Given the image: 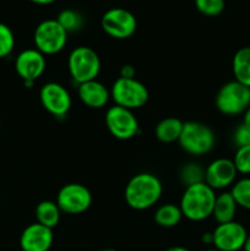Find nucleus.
<instances>
[{
  "label": "nucleus",
  "mask_w": 250,
  "mask_h": 251,
  "mask_svg": "<svg viewBox=\"0 0 250 251\" xmlns=\"http://www.w3.org/2000/svg\"><path fill=\"white\" fill-rule=\"evenodd\" d=\"M47 61L43 54L37 49H26L17 55L15 60V69L20 77L34 82L46 71Z\"/></svg>",
  "instance_id": "4468645a"
},
{
  "label": "nucleus",
  "mask_w": 250,
  "mask_h": 251,
  "mask_svg": "<svg viewBox=\"0 0 250 251\" xmlns=\"http://www.w3.org/2000/svg\"><path fill=\"white\" fill-rule=\"evenodd\" d=\"M39 98L44 109L54 117H64L71 108L70 93L60 83H46L39 91Z\"/></svg>",
  "instance_id": "f8f14e48"
},
{
  "label": "nucleus",
  "mask_w": 250,
  "mask_h": 251,
  "mask_svg": "<svg viewBox=\"0 0 250 251\" xmlns=\"http://www.w3.org/2000/svg\"><path fill=\"white\" fill-rule=\"evenodd\" d=\"M102 251H117V250H114V249H103Z\"/></svg>",
  "instance_id": "f704fd0d"
},
{
  "label": "nucleus",
  "mask_w": 250,
  "mask_h": 251,
  "mask_svg": "<svg viewBox=\"0 0 250 251\" xmlns=\"http://www.w3.org/2000/svg\"><path fill=\"white\" fill-rule=\"evenodd\" d=\"M215 249L220 251H239L244 248L248 239V232L239 222L222 223L212 232Z\"/></svg>",
  "instance_id": "9b49d317"
},
{
  "label": "nucleus",
  "mask_w": 250,
  "mask_h": 251,
  "mask_svg": "<svg viewBox=\"0 0 250 251\" xmlns=\"http://www.w3.org/2000/svg\"><path fill=\"white\" fill-rule=\"evenodd\" d=\"M243 125H245V126L248 127V129H250V107L248 108L247 110H245L244 113H243Z\"/></svg>",
  "instance_id": "c756f323"
},
{
  "label": "nucleus",
  "mask_w": 250,
  "mask_h": 251,
  "mask_svg": "<svg viewBox=\"0 0 250 251\" xmlns=\"http://www.w3.org/2000/svg\"><path fill=\"white\" fill-rule=\"evenodd\" d=\"M37 50L43 55H54L63 50L68 42V32L53 19L44 20L37 26L33 36Z\"/></svg>",
  "instance_id": "0eeeda50"
},
{
  "label": "nucleus",
  "mask_w": 250,
  "mask_h": 251,
  "mask_svg": "<svg viewBox=\"0 0 250 251\" xmlns=\"http://www.w3.org/2000/svg\"><path fill=\"white\" fill-rule=\"evenodd\" d=\"M100 26L108 36L117 39H126L136 31L137 21L129 10L114 7L103 14Z\"/></svg>",
  "instance_id": "1a4fd4ad"
},
{
  "label": "nucleus",
  "mask_w": 250,
  "mask_h": 251,
  "mask_svg": "<svg viewBox=\"0 0 250 251\" xmlns=\"http://www.w3.org/2000/svg\"><path fill=\"white\" fill-rule=\"evenodd\" d=\"M232 69L235 81L250 88V47L240 48L234 54Z\"/></svg>",
  "instance_id": "6ab92c4d"
},
{
  "label": "nucleus",
  "mask_w": 250,
  "mask_h": 251,
  "mask_svg": "<svg viewBox=\"0 0 250 251\" xmlns=\"http://www.w3.org/2000/svg\"><path fill=\"white\" fill-rule=\"evenodd\" d=\"M183 218L180 207L173 203H166L158 207L154 212V222L163 228H173L179 225Z\"/></svg>",
  "instance_id": "412c9836"
},
{
  "label": "nucleus",
  "mask_w": 250,
  "mask_h": 251,
  "mask_svg": "<svg viewBox=\"0 0 250 251\" xmlns=\"http://www.w3.org/2000/svg\"><path fill=\"white\" fill-rule=\"evenodd\" d=\"M166 251H190V250L186 249V248L184 247H173V248H169V249H167Z\"/></svg>",
  "instance_id": "473e14b6"
},
{
  "label": "nucleus",
  "mask_w": 250,
  "mask_h": 251,
  "mask_svg": "<svg viewBox=\"0 0 250 251\" xmlns=\"http://www.w3.org/2000/svg\"><path fill=\"white\" fill-rule=\"evenodd\" d=\"M215 103L222 114H243L250 107V88L235 80L230 81L220 88Z\"/></svg>",
  "instance_id": "423d86ee"
},
{
  "label": "nucleus",
  "mask_w": 250,
  "mask_h": 251,
  "mask_svg": "<svg viewBox=\"0 0 250 251\" xmlns=\"http://www.w3.org/2000/svg\"><path fill=\"white\" fill-rule=\"evenodd\" d=\"M61 211L56 202L53 201H42L36 207L37 223L53 229L59 225Z\"/></svg>",
  "instance_id": "aec40b11"
},
{
  "label": "nucleus",
  "mask_w": 250,
  "mask_h": 251,
  "mask_svg": "<svg viewBox=\"0 0 250 251\" xmlns=\"http://www.w3.org/2000/svg\"><path fill=\"white\" fill-rule=\"evenodd\" d=\"M201 240H202V243H205V244H207V245L213 244V234L210 232L203 233L202 237H201Z\"/></svg>",
  "instance_id": "7c9ffc66"
},
{
  "label": "nucleus",
  "mask_w": 250,
  "mask_h": 251,
  "mask_svg": "<svg viewBox=\"0 0 250 251\" xmlns=\"http://www.w3.org/2000/svg\"><path fill=\"white\" fill-rule=\"evenodd\" d=\"M68 69L73 80L80 85L96 80L100 71V59L90 47H76L69 54Z\"/></svg>",
  "instance_id": "20e7f679"
},
{
  "label": "nucleus",
  "mask_w": 250,
  "mask_h": 251,
  "mask_svg": "<svg viewBox=\"0 0 250 251\" xmlns=\"http://www.w3.org/2000/svg\"><path fill=\"white\" fill-rule=\"evenodd\" d=\"M53 229L39 223L26 227L20 237L22 251H48L53 244Z\"/></svg>",
  "instance_id": "2eb2a0df"
},
{
  "label": "nucleus",
  "mask_w": 250,
  "mask_h": 251,
  "mask_svg": "<svg viewBox=\"0 0 250 251\" xmlns=\"http://www.w3.org/2000/svg\"><path fill=\"white\" fill-rule=\"evenodd\" d=\"M237 172L240 174H250V146L239 147L233 158Z\"/></svg>",
  "instance_id": "bb28decb"
},
{
  "label": "nucleus",
  "mask_w": 250,
  "mask_h": 251,
  "mask_svg": "<svg viewBox=\"0 0 250 251\" xmlns=\"http://www.w3.org/2000/svg\"><path fill=\"white\" fill-rule=\"evenodd\" d=\"M56 21L60 24V26L65 29L68 33L70 32H76L81 29L83 25V19L80 12L71 9H65L58 15Z\"/></svg>",
  "instance_id": "b1692460"
},
{
  "label": "nucleus",
  "mask_w": 250,
  "mask_h": 251,
  "mask_svg": "<svg viewBox=\"0 0 250 251\" xmlns=\"http://www.w3.org/2000/svg\"><path fill=\"white\" fill-rule=\"evenodd\" d=\"M233 141L237 145L238 149L239 147L250 146V129H248L245 125L240 124L235 129L234 134H233Z\"/></svg>",
  "instance_id": "cd10ccee"
},
{
  "label": "nucleus",
  "mask_w": 250,
  "mask_h": 251,
  "mask_svg": "<svg viewBox=\"0 0 250 251\" xmlns=\"http://www.w3.org/2000/svg\"><path fill=\"white\" fill-rule=\"evenodd\" d=\"M77 93L81 102L86 107L93 108V109L103 108L110 98V91H108L107 87L97 80L80 83Z\"/></svg>",
  "instance_id": "dca6fc26"
},
{
  "label": "nucleus",
  "mask_w": 250,
  "mask_h": 251,
  "mask_svg": "<svg viewBox=\"0 0 250 251\" xmlns=\"http://www.w3.org/2000/svg\"><path fill=\"white\" fill-rule=\"evenodd\" d=\"M120 77L135 78V69L132 65H124L120 69Z\"/></svg>",
  "instance_id": "c85d7f7f"
},
{
  "label": "nucleus",
  "mask_w": 250,
  "mask_h": 251,
  "mask_svg": "<svg viewBox=\"0 0 250 251\" xmlns=\"http://www.w3.org/2000/svg\"><path fill=\"white\" fill-rule=\"evenodd\" d=\"M29 1L38 5H49V4H53V2L56 1V0H29Z\"/></svg>",
  "instance_id": "2f4dec72"
},
{
  "label": "nucleus",
  "mask_w": 250,
  "mask_h": 251,
  "mask_svg": "<svg viewBox=\"0 0 250 251\" xmlns=\"http://www.w3.org/2000/svg\"><path fill=\"white\" fill-rule=\"evenodd\" d=\"M183 125L184 123L178 118H166L157 124L154 135L158 141L163 144H172L179 140Z\"/></svg>",
  "instance_id": "a211bd4d"
},
{
  "label": "nucleus",
  "mask_w": 250,
  "mask_h": 251,
  "mask_svg": "<svg viewBox=\"0 0 250 251\" xmlns=\"http://www.w3.org/2000/svg\"><path fill=\"white\" fill-rule=\"evenodd\" d=\"M205 251H220V250H217V249H208V250H205Z\"/></svg>",
  "instance_id": "c9c22d12"
},
{
  "label": "nucleus",
  "mask_w": 250,
  "mask_h": 251,
  "mask_svg": "<svg viewBox=\"0 0 250 251\" xmlns=\"http://www.w3.org/2000/svg\"><path fill=\"white\" fill-rule=\"evenodd\" d=\"M230 194L239 207L250 211V178H243L235 181Z\"/></svg>",
  "instance_id": "4be33fe9"
},
{
  "label": "nucleus",
  "mask_w": 250,
  "mask_h": 251,
  "mask_svg": "<svg viewBox=\"0 0 250 251\" xmlns=\"http://www.w3.org/2000/svg\"><path fill=\"white\" fill-rule=\"evenodd\" d=\"M105 125L110 134L119 140H130L139 134V122L126 108L113 105L105 113Z\"/></svg>",
  "instance_id": "9d476101"
},
{
  "label": "nucleus",
  "mask_w": 250,
  "mask_h": 251,
  "mask_svg": "<svg viewBox=\"0 0 250 251\" xmlns=\"http://www.w3.org/2000/svg\"><path fill=\"white\" fill-rule=\"evenodd\" d=\"M163 193L161 180L154 174L139 173L125 186V201L136 211H144L156 205Z\"/></svg>",
  "instance_id": "f257e3e1"
},
{
  "label": "nucleus",
  "mask_w": 250,
  "mask_h": 251,
  "mask_svg": "<svg viewBox=\"0 0 250 251\" xmlns=\"http://www.w3.org/2000/svg\"><path fill=\"white\" fill-rule=\"evenodd\" d=\"M110 97L115 105L134 110L144 107L149 100V90L136 78L119 77L110 88Z\"/></svg>",
  "instance_id": "39448f33"
},
{
  "label": "nucleus",
  "mask_w": 250,
  "mask_h": 251,
  "mask_svg": "<svg viewBox=\"0 0 250 251\" xmlns=\"http://www.w3.org/2000/svg\"><path fill=\"white\" fill-rule=\"evenodd\" d=\"M225 0H195V6L205 16H218L225 10Z\"/></svg>",
  "instance_id": "393cba45"
},
{
  "label": "nucleus",
  "mask_w": 250,
  "mask_h": 251,
  "mask_svg": "<svg viewBox=\"0 0 250 251\" xmlns=\"http://www.w3.org/2000/svg\"><path fill=\"white\" fill-rule=\"evenodd\" d=\"M237 174L233 159L218 158L211 162L205 169V183L213 190H221L232 185Z\"/></svg>",
  "instance_id": "ddd939ff"
},
{
  "label": "nucleus",
  "mask_w": 250,
  "mask_h": 251,
  "mask_svg": "<svg viewBox=\"0 0 250 251\" xmlns=\"http://www.w3.org/2000/svg\"><path fill=\"white\" fill-rule=\"evenodd\" d=\"M92 203L90 190L82 184H66L56 195V205L61 212L68 215H80L86 212Z\"/></svg>",
  "instance_id": "6e6552de"
},
{
  "label": "nucleus",
  "mask_w": 250,
  "mask_h": 251,
  "mask_svg": "<svg viewBox=\"0 0 250 251\" xmlns=\"http://www.w3.org/2000/svg\"><path fill=\"white\" fill-rule=\"evenodd\" d=\"M181 149L193 156H202L213 149L216 142L215 132L210 126L199 122L184 123L178 140Z\"/></svg>",
  "instance_id": "7ed1b4c3"
},
{
  "label": "nucleus",
  "mask_w": 250,
  "mask_h": 251,
  "mask_svg": "<svg viewBox=\"0 0 250 251\" xmlns=\"http://www.w3.org/2000/svg\"><path fill=\"white\" fill-rule=\"evenodd\" d=\"M216 194L207 184H194L186 186L180 199V207L183 217L193 222H201L212 216L213 206L216 201Z\"/></svg>",
  "instance_id": "f03ea898"
},
{
  "label": "nucleus",
  "mask_w": 250,
  "mask_h": 251,
  "mask_svg": "<svg viewBox=\"0 0 250 251\" xmlns=\"http://www.w3.org/2000/svg\"><path fill=\"white\" fill-rule=\"evenodd\" d=\"M180 180L186 186L205 181V169L198 163H188L180 169Z\"/></svg>",
  "instance_id": "5701e85b"
},
{
  "label": "nucleus",
  "mask_w": 250,
  "mask_h": 251,
  "mask_svg": "<svg viewBox=\"0 0 250 251\" xmlns=\"http://www.w3.org/2000/svg\"><path fill=\"white\" fill-rule=\"evenodd\" d=\"M237 202L230 193H222L216 196L212 216L218 225L234 221L237 212Z\"/></svg>",
  "instance_id": "f3484780"
},
{
  "label": "nucleus",
  "mask_w": 250,
  "mask_h": 251,
  "mask_svg": "<svg viewBox=\"0 0 250 251\" xmlns=\"http://www.w3.org/2000/svg\"><path fill=\"white\" fill-rule=\"evenodd\" d=\"M15 47V37L11 28L0 22V58H5Z\"/></svg>",
  "instance_id": "a878e982"
},
{
  "label": "nucleus",
  "mask_w": 250,
  "mask_h": 251,
  "mask_svg": "<svg viewBox=\"0 0 250 251\" xmlns=\"http://www.w3.org/2000/svg\"><path fill=\"white\" fill-rule=\"evenodd\" d=\"M243 250H244V251H250V235H248V239H247V242H245Z\"/></svg>",
  "instance_id": "72a5a7b5"
}]
</instances>
